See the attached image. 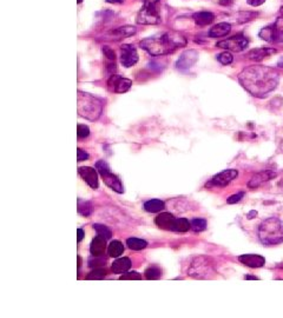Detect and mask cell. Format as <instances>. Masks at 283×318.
I'll return each instance as SVG.
<instances>
[{
	"label": "cell",
	"mask_w": 283,
	"mask_h": 318,
	"mask_svg": "<svg viewBox=\"0 0 283 318\" xmlns=\"http://www.w3.org/2000/svg\"><path fill=\"white\" fill-rule=\"evenodd\" d=\"M276 177V172H274L273 170H264V171H261L251 177V179L249 180L248 187L249 189H256L260 185H262L265 181L273 179V178Z\"/></svg>",
	"instance_id": "16"
},
{
	"label": "cell",
	"mask_w": 283,
	"mask_h": 318,
	"mask_svg": "<svg viewBox=\"0 0 283 318\" xmlns=\"http://www.w3.org/2000/svg\"><path fill=\"white\" fill-rule=\"evenodd\" d=\"M256 216H257V211H255V210H253V211H250L247 215V218H248V219H253V218L256 217Z\"/></svg>",
	"instance_id": "43"
},
{
	"label": "cell",
	"mask_w": 283,
	"mask_h": 318,
	"mask_svg": "<svg viewBox=\"0 0 283 318\" xmlns=\"http://www.w3.org/2000/svg\"><path fill=\"white\" fill-rule=\"evenodd\" d=\"M90 135V129L86 126V125L83 124H78L77 126V136L78 139H85L89 137Z\"/></svg>",
	"instance_id": "36"
},
{
	"label": "cell",
	"mask_w": 283,
	"mask_h": 318,
	"mask_svg": "<svg viewBox=\"0 0 283 318\" xmlns=\"http://www.w3.org/2000/svg\"><path fill=\"white\" fill-rule=\"evenodd\" d=\"M215 16L211 12H197L194 14V20L198 26H206L214 21Z\"/></svg>",
	"instance_id": "24"
},
{
	"label": "cell",
	"mask_w": 283,
	"mask_h": 318,
	"mask_svg": "<svg viewBox=\"0 0 283 318\" xmlns=\"http://www.w3.org/2000/svg\"><path fill=\"white\" fill-rule=\"evenodd\" d=\"M239 176V171L234 169L224 170V171L220 172L219 175L214 176L211 178L210 181L206 184V186L209 187H224L228 185L229 183H231L234 179H236Z\"/></svg>",
	"instance_id": "10"
},
{
	"label": "cell",
	"mask_w": 283,
	"mask_h": 318,
	"mask_svg": "<svg viewBox=\"0 0 283 318\" xmlns=\"http://www.w3.org/2000/svg\"><path fill=\"white\" fill-rule=\"evenodd\" d=\"M78 172L79 175H81V177L89 184L90 187H92L93 190L98 189L99 181L97 170H95L93 167L90 166H81L78 169Z\"/></svg>",
	"instance_id": "15"
},
{
	"label": "cell",
	"mask_w": 283,
	"mask_h": 318,
	"mask_svg": "<svg viewBox=\"0 0 283 318\" xmlns=\"http://www.w3.org/2000/svg\"><path fill=\"white\" fill-rule=\"evenodd\" d=\"M260 38L267 42H283V17L277 19L273 25L263 27Z\"/></svg>",
	"instance_id": "8"
},
{
	"label": "cell",
	"mask_w": 283,
	"mask_h": 318,
	"mask_svg": "<svg viewBox=\"0 0 283 318\" xmlns=\"http://www.w3.org/2000/svg\"><path fill=\"white\" fill-rule=\"evenodd\" d=\"M106 259L103 256H91L89 258V266L91 269H97L101 268V266H105Z\"/></svg>",
	"instance_id": "30"
},
{
	"label": "cell",
	"mask_w": 283,
	"mask_h": 318,
	"mask_svg": "<svg viewBox=\"0 0 283 318\" xmlns=\"http://www.w3.org/2000/svg\"><path fill=\"white\" fill-rule=\"evenodd\" d=\"M239 81L245 91L256 98H265L276 89L280 81L279 72L273 67L251 65L239 75Z\"/></svg>",
	"instance_id": "1"
},
{
	"label": "cell",
	"mask_w": 283,
	"mask_h": 318,
	"mask_svg": "<svg viewBox=\"0 0 283 318\" xmlns=\"http://www.w3.org/2000/svg\"><path fill=\"white\" fill-rule=\"evenodd\" d=\"M217 60H219L222 65H229L233 62L234 57L230 52H229V51H225V52L220 53V55L217 56Z\"/></svg>",
	"instance_id": "34"
},
{
	"label": "cell",
	"mask_w": 283,
	"mask_h": 318,
	"mask_svg": "<svg viewBox=\"0 0 283 318\" xmlns=\"http://www.w3.org/2000/svg\"><path fill=\"white\" fill-rule=\"evenodd\" d=\"M249 40L244 36L237 35L231 37V38L225 39V40L219 41L216 44L220 49H224L226 51H231V52H242L248 47Z\"/></svg>",
	"instance_id": "9"
},
{
	"label": "cell",
	"mask_w": 283,
	"mask_h": 318,
	"mask_svg": "<svg viewBox=\"0 0 283 318\" xmlns=\"http://www.w3.org/2000/svg\"><path fill=\"white\" fill-rule=\"evenodd\" d=\"M265 0H247L248 5H250V6H254V7H257V6H261L262 4H264Z\"/></svg>",
	"instance_id": "41"
},
{
	"label": "cell",
	"mask_w": 283,
	"mask_h": 318,
	"mask_svg": "<svg viewBox=\"0 0 283 318\" xmlns=\"http://www.w3.org/2000/svg\"><path fill=\"white\" fill-rule=\"evenodd\" d=\"M78 212L81 215L85 216V217H87V216L91 215V212H92V205H91V203H89V201H84V203L81 204V201H79Z\"/></svg>",
	"instance_id": "35"
},
{
	"label": "cell",
	"mask_w": 283,
	"mask_h": 318,
	"mask_svg": "<svg viewBox=\"0 0 283 318\" xmlns=\"http://www.w3.org/2000/svg\"><path fill=\"white\" fill-rule=\"evenodd\" d=\"M95 166H96V170H97L99 175L101 176V178H103L104 181H105V184L110 187V189H112L113 191L117 192V194H123L124 192L123 184H121V179L117 177V176L113 175L111 169H110L109 164H107L105 160H98Z\"/></svg>",
	"instance_id": "7"
},
{
	"label": "cell",
	"mask_w": 283,
	"mask_h": 318,
	"mask_svg": "<svg viewBox=\"0 0 283 318\" xmlns=\"http://www.w3.org/2000/svg\"><path fill=\"white\" fill-rule=\"evenodd\" d=\"M190 230V221L185 218H177L175 232H186Z\"/></svg>",
	"instance_id": "31"
},
{
	"label": "cell",
	"mask_w": 283,
	"mask_h": 318,
	"mask_svg": "<svg viewBox=\"0 0 283 318\" xmlns=\"http://www.w3.org/2000/svg\"><path fill=\"white\" fill-rule=\"evenodd\" d=\"M101 51H103L104 56H105L110 61H115L116 60V53H115V51L111 49V47L104 46L103 50H101Z\"/></svg>",
	"instance_id": "38"
},
{
	"label": "cell",
	"mask_w": 283,
	"mask_h": 318,
	"mask_svg": "<svg viewBox=\"0 0 283 318\" xmlns=\"http://www.w3.org/2000/svg\"><path fill=\"white\" fill-rule=\"evenodd\" d=\"M132 81L118 75H111L107 80V89L113 93H125L131 89Z\"/></svg>",
	"instance_id": "11"
},
{
	"label": "cell",
	"mask_w": 283,
	"mask_h": 318,
	"mask_svg": "<svg viewBox=\"0 0 283 318\" xmlns=\"http://www.w3.org/2000/svg\"><path fill=\"white\" fill-rule=\"evenodd\" d=\"M126 245L129 246V249L135 250V251H140V250L145 249L148 246V243L144 239H140V238H127Z\"/></svg>",
	"instance_id": "26"
},
{
	"label": "cell",
	"mask_w": 283,
	"mask_h": 318,
	"mask_svg": "<svg viewBox=\"0 0 283 318\" xmlns=\"http://www.w3.org/2000/svg\"><path fill=\"white\" fill-rule=\"evenodd\" d=\"M186 42H188L186 38L182 33L176 32V31H169L161 36L143 39L140 42V46L149 55L158 57L170 55L177 49L185 46Z\"/></svg>",
	"instance_id": "2"
},
{
	"label": "cell",
	"mask_w": 283,
	"mask_h": 318,
	"mask_svg": "<svg viewBox=\"0 0 283 318\" xmlns=\"http://www.w3.org/2000/svg\"><path fill=\"white\" fill-rule=\"evenodd\" d=\"M230 31L231 25L229 22H220V24L215 25L209 31V37H211V38H221V37H225L226 35H229Z\"/></svg>",
	"instance_id": "21"
},
{
	"label": "cell",
	"mask_w": 283,
	"mask_h": 318,
	"mask_svg": "<svg viewBox=\"0 0 283 318\" xmlns=\"http://www.w3.org/2000/svg\"><path fill=\"white\" fill-rule=\"evenodd\" d=\"M277 66H279L280 69H282V70H283V58L281 59V60L279 61V64H277Z\"/></svg>",
	"instance_id": "45"
},
{
	"label": "cell",
	"mask_w": 283,
	"mask_h": 318,
	"mask_svg": "<svg viewBox=\"0 0 283 318\" xmlns=\"http://www.w3.org/2000/svg\"><path fill=\"white\" fill-rule=\"evenodd\" d=\"M107 252H109V256L113 258H118L121 254L124 252V246L120 240H112L110 243L109 248H107Z\"/></svg>",
	"instance_id": "25"
},
{
	"label": "cell",
	"mask_w": 283,
	"mask_h": 318,
	"mask_svg": "<svg viewBox=\"0 0 283 318\" xmlns=\"http://www.w3.org/2000/svg\"><path fill=\"white\" fill-rule=\"evenodd\" d=\"M107 2H110V4H120V2H123L124 0H106Z\"/></svg>",
	"instance_id": "44"
},
{
	"label": "cell",
	"mask_w": 283,
	"mask_h": 318,
	"mask_svg": "<svg viewBox=\"0 0 283 318\" xmlns=\"http://www.w3.org/2000/svg\"><path fill=\"white\" fill-rule=\"evenodd\" d=\"M121 280H140V279H142V276L136 271L127 272V274L125 272V274L121 275Z\"/></svg>",
	"instance_id": "37"
},
{
	"label": "cell",
	"mask_w": 283,
	"mask_h": 318,
	"mask_svg": "<svg viewBox=\"0 0 283 318\" xmlns=\"http://www.w3.org/2000/svg\"><path fill=\"white\" fill-rule=\"evenodd\" d=\"M198 60V53L195 50H189L182 53V56L180 57L176 62V67L178 70H189L190 67L194 66Z\"/></svg>",
	"instance_id": "13"
},
{
	"label": "cell",
	"mask_w": 283,
	"mask_h": 318,
	"mask_svg": "<svg viewBox=\"0 0 283 318\" xmlns=\"http://www.w3.org/2000/svg\"><path fill=\"white\" fill-rule=\"evenodd\" d=\"M244 197V192H240V194H236V195H233L230 196V197L228 198V203L229 204H235V203H239V201L242 199V198Z\"/></svg>",
	"instance_id": "39"
},
{
	"label": "cell",
	"mask_w": 283,
	"mask_h": 318,
	"mask_svg": "<svg viewBox=\"0 0 283 318\" xmlns=\"http://www.w3.org/2000/svg\"><path fill=\"white\" fill-rule=\"evenodd\" d=\"M87 158H89V155H87V153L85 152L84 150H81V149H78L77 150V160L78 161L86 160Z\"/></svg>",
	"instance_id": "40"
},
{
	"label": "cell",
	"mask_w": 283,
	"mask_h": 318,
	"mask_svg": "<svg viewBox=\"0 0 283 318\" xmlns=\"http://www.w3.org/2000/svg\"><path fill=\"white\" fill-rule=\"evenodd\" d=\"M162 277V270L158 266L152 265L145 270V278L146 279H158V278Z\"/></svg>",
	"instance_id": "28"
},
{
	"label": "cell",
	"mask_w": 283,
	"mask_h": 318,
	"mask_svg": "<svg viewBox=\"0 0 283 318\" xmlns=\"http://www.w3.org/2000/svg\"><path fill=\"white\" fill-rule=\"evenodd\" d=\"M137 50L131 45H121V62L124 67H132L137 64Z\"/></svg>",
	"instance_id": "12"
},
{
	"label": "cell",
	"mask_w": 283,
	"mask_h": 318,
	"mask_svg": "<svg viewBox=\"0 0 283 318\" xmlns=\"http://www.w3.org/2000/svg\"><path fill=\"white\" fill-rule=\"evenodd\" d=\"M256 17H257V13L248 12V11H242V12L237 14V21L241 22V24H242V22H248L254 20Z\"/></svg>",
	"instance_id": "32"
},
{
	"label": "cell",
	"mask_w": 283,
	"mask_h": 318,
	"mask_svg": "<svg viewBox=\"0 0 283 318\" xmlns=\"http://www.w3.org/2000/svg\"><path fill=\"white\" fill-rule=\"evenodd\" d=\"M239 260L242 264H244L245 266H248V268H253V269H256V268H262V266H264L265 264V259L264 257L260 256V255H242V256L239 257Z\"/></svg>",
	"instance_id": "18"
},
{
	"label": "cell",
	"mask_w": 283,
	"mask_h": 318,
	"mask_svg": "<svg viewBox=\"0 0 283 318\" xmlns=\"http://www.w3.org/2000/svg\"><path fill=\"white\" fill-rule=\"evenodd\" d=\"M93 229L96 230V232H97V235L101 236V237H104L105 239H111L112 238V231L110 230L107 226L103 225V224H93Z\"/></svg>",
	"instance_id": "27"
},
{
	"label": "cell",
	"mask_w": 283,
	"mask_h": 318,
	"mask_svg": "<svg viewBox=\"0 0 283 318\" xmlns=\"http://www.w3.org/2000/svg\"><path fill=\"white\" fill-rule=\"evenodd\" d=\"M177 218L174 215L169 214V212H163L156 217L155 223L160 229L166 230V231H175V226H176Z\"/></svg>",
	"instance_id": "14"
},
{
	"label": "cell",
	"mask_w": 283,
	"mask_h": 318,
	"mask_svg": "<svg viewBox=\"0 0 283 318\" xmlns=\"http://www.w3.org/2000/svg\"><path fill=\"white\" fill-rule=\"evenodd\" d=\"M274 53H276L275 49H271V47H259V49L251 50L247 57L250 60L261 61L264 58H267V57L274 55Z\"/></svg>",
	"instance_id": "20"
},
{
	"label": "cell",
	"mask_w": 283,
	"mask_h": 318,
	"mask_svg": "<svg viewBox=\"0 0 283 318\" xmlns=\"http://www.w3.org/2000/svg\"><path fill=\"white\" fill-rule=\"evenodd\" d=\"M81 1H83V0H78V4H81Z\"/></svg>",
	"instance_id": "48"
},
{
	"label": "cell",
	"mask_w": 283,
	"mask_h": 318,
	"mask_svg": "<svg viewBox=\"0 0 283 318\" xmlns=\"http://www.w3.org/2000/svg\"><path fill=\"white\" fill-rule=\"evenodd\" d=\"M106 240L101 236H96L92 239L91 245H90V252L92 256H103L106 250Z\"/></svg>",
	"instance_id": "19"
},
{
	"label": "cell",
	"mask_w": 283,
	"mask_h": 318,
	"mask_svg": "<svg viewBox=\"0 0 283 318\" xmlns=\"http://www.w3.org/2000/svg\"><path fill=\"white\" fill-rule=\"evenodd\" d=\"M280 12H281V14H282V17H283V6L281 7V10H280Z\"/></svg>",
	"instance_id": "47"
},
{
	"label": "cell",
	"mask_w": 283,
	"mask_h": 318,
	"mask_svg": "<svg viewBox=\"0 0 283 318\" xmlns=\"http://www.w3.org/2000/svg\"><path fill=\"white\" fill-rule=\"evenodd\" d=\"M245 279H259L256 276H245Z\"/></svg>",
	"instance_id": "46"
},
{
	"label": "cell",
	"mask_w": 283,
	"mask_h": 318,
	"mask_svg": "<svg viewBox=\"0 0 283 318\" xmlns=\"http://www.w3.org/2000/svg\"><path fill=\"white\" fill-rule=\"evenodd\" d=\"M131 268V260L126 257L117 258L112 264V271L113 274H125V272Z\"/></svg>",
	"instance_id": "22"
},
{
	"label": "cell",
	"mask_w": 283,
	"mask_h": 318,
	"mask_svg": "<svg viewBox=\"0 0 283 318\" xmlns=\"http://www.w3.org/2000/svg\"><path fill=\"white\" fill-rule=\"evenodd\" d=\"M260 240L264 245H276L283 242V221L279 218H267L260 224L257 230Z\"/></svg>",
	"instance_id": "4"
},
{
	"label": "cell",
	"mask_w": 283,
	"mask_h": 318,
	"mask_svg": "<svg viewBox=\"0 0 283 318\" xmlns=\"http://www.w3.org/2000/svg\"><path fill=\"white\" fill-rule=\"evenodd\" d=\"M190 229L195 232L204 231L206 229V220L202 218H195L190 221Z\"/></svg>",
	"instance_id": "29"
},
{
	"label": "cell",
	"mask_w": 283,
	"mask_h": 318,
	"mask_svg": "<svg viewBox=\"0 0 283 318\" xmlns=\"http://www.w3.org/2000/svg\"><path fill=\"white\" fill-rule=\"evenodd\" d=\"M77 103L78 115L87 120H97L103 113L104 101L101 98L90 95V93L78 91Z\"/></svg>",
	"instance_id": "3"
},
{
	"label": "cell",
	"mask_w": 283,
	"mask_h": 318,
	"mask_svg": "<svg viewBox=\"0 0 283 318\" xmlns=\"http://www.w3.org/2000/svg\"><path fill=\"white\" fill-rule=\"evenodd\" d=\"M106 276V271L104 269L97 268L95 269L93 271L90 272L89 275L86 276V279L89 280H93V279H103Z\"/></svg>",
	"instance_id": "33"
},
{
	"label": "cell",
	"mask_w": 283,
	"mask_h": 318,
	"mask_svg": "<svg viewBox=\"0 0 283 318\" xmlns=\"http://www.w3.org/2000/svg\"><path fill=\"white\" fill-rule=\"evenodd\" d=\"M137 22L141 25H157L161 22V16L157 10L156 0H145L143 7L137 14Z\"/></svg>",
	"instance_id": "6"
},
{
	"label": "cell",
	"mask_w": 283,
	"mask_h": 318,
	"mask_svg": "<svg viewBox=\"0 0 283 318\" xmlns=\"http://www.w3.org/2000/svg\"><path fill=\"white\" fill-rule=\"evenodd\" d=\"M77 234H78V238H77V240H78V243L81 242V239H83V237H84V231L81 229H78L77 230Z\"/></svg>",
	"instance_id": "42"
},
{
	"label": "cell",
	"mask_w": 283,
	"mask_h": 318,
	"mask_svg": "<svg viewBox=\"0 0 283 318\" xmlns=\"http://www.w3.org/2000/svg\"><path fill=\"white\" fill-rule=\"evenodd\" d=\"M214 274V265H212L211 258L205 256H198L192 259L189 266L188 275L196 279H203L208 278Z\"/></svg>",
	"instance_id": "5"
},
{
	"label": "cell",
	"mask_w": 283,
	"mask_h": 318,
	"mask_svg": "<svg viewBox=\"0 0 283 318\" xmlns=\"http://www.w3.org/2000/svg\"><path fill=\"white\" fill-rule=\"evenodd\" d=\"M165 209V204L161 199H151L144 203V210L150 214H157Z\"/></svg>",
	"instance_id": "23"
},
{
	"label": "cell",
	"mask_w": 283,
	"mask_h": 318,
	"mask_svg": "<svg viewBox=\"0 0 283 318\" xmlns=\"http://www.w3.org/2000/svg\"><path fill=\"white\" fill-rule=\"evenodd\" d=\"M135 33L136 28L134 26H121L110 31L106 37L110 40H121V39H125L127 37L134 36Z\"/></svg>",
	"instance_id": "17"
}]
</instances>
